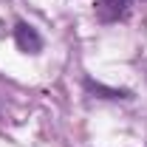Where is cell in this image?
Returning <instances> with one entry per match:
<instances>
[{"label":"cell","mask_w":147,"mask_h":147,"mask_svg":"<svg viewBox=\"0 0 147 147\" xmlns=\"http://www.w3.org/2000/svg\"><path fill=\"white\" fill-rule=\"evenodd\" d=\"M14 42H17L20 51H26V54H40L42 51V37L37 34V28L28 26L26 20H20L14 26Z\"/></svg>","instance_id":"6da1fadb"},{"label":"cell","mask_w":147,"mask_h":147,"mask_svg":"<svg viewBox=\"0 0 147 147\" xmlns=\"http://www.w3.org/2000/svg\"><path fill=\"white\" fill-rule=\"evenodd\" d=\"M130 6H133V0H96L93 11H96L99 23H116L130 11Z\"/></svg>","instance_id":"7a4b0ae2"},{"label":"cell","mask_w":147,"mask_h":147,"mask_svg":"<svg viewBox=\"0 0 147 147\" xmlns=\"http://www.w3.org/2000/svg\"><path fill=\"white\" fill-rule=\"evenodd\" d=\"M85 91L93 93V96H99V99H127L130 91H119V88H108V85H102V82H93L91 76L85 79Z\"/></svg>","instance_id":"3957f363"}]
</instances>
